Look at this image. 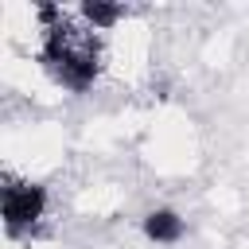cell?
I'll list each match as a JSON object with an SVG mask.
<instances>
[{"mask_svg": "<svg viewBox=\"0 0 249 249\" xmlns=\"http://www.w3.org/2000/svg\"><path fill=\"white\" fill-rule=\"evenodd\" d=\"M43 19V43H39V62L54 78V86L70 93H86L97 74H101V39L89 23H74L58 4H39L35 8Z\"/></svg>", "mask_w": 249, "mask_h": 249, "instance_id": "cell-1", "label": "cell"}, {"mask_svg": "<svg viewBox=\"0 0 249 249\" xmlns=\"http://www.w3.org/2000/svg\"><path fill=\"white\" fill-rule=\"evenodd\" d=\"M47 206H51V191L43 183L4 171V179H0V214H4L8 237H31L39 230V222L47 218Z\"/></svg>", "mask_w": 249, "mask_h": 249, "instance_id": "cell-2", "label": "cell"}, {"mask_svg": "<svg viewBox=\"0 0 249 249\" xmlns=\"http://www.w3.org/2000/svg\"><path fill=\"white\" fill-rule=\"evenodd\" d=\"M140 230H144V237H148L152 245H175V241H183L187 222H183L179 210H171V206H156V210H148V214L140 218Z\"/></svg>", "mask_w": 249, "mask_h": 249, "instance_id": "cell-3", "label": "cell"}, {"mask_svg": "<svg viewBox=\"0 0 249 249\" xmlns=\"http://www.w3.org/2000/svg\"><path fill=\"white\" fill-rule=\"evenodd\" d=\"M82 19L93 27V31H109L113 23L124 19V4H109V0H86L82 4Z\"/></svg>", "mask_w": 249, "mask_h": 249, "instance_id": "cell-4", "label": "cell"}]
</instances>
